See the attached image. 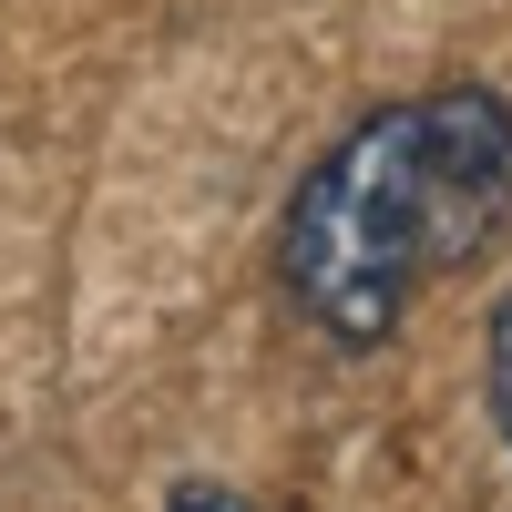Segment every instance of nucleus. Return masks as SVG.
I'll use <instances>...</instances> for the list:
<instances>
[{"label": "nucleus", "instance_id": "1", "mask_svg": "<svg viewBox=\"0 0 512 512\" xmlns=\"http://www.w3.org/2000/svg\"><path fill=\"white\" fill-rule=\"evenodd\" d=\"M512 246V93L431 82L369 103L277 216V297L328 349H390L431 287Z\"/></svg>", "mask_w": 512, "mask_h": 512}, {"label": "nucleus", "instance_id": "2", "mask_svg": "<svg viewBox=\"0 0 512 512\" xmlns=\"http://www.w3.org/2000/svg\"><path fill=\"white\" fill-rule=\"evenodd\" d=\"M482 410H492V441L512 451V287L492 297V318H482Z\"/></svg>", "mask_w": 512, "mask_h": 512}, {"label": "nucleus", "instance_id": "3", "mask_svg": "<svg viewBox=\"0 0 512 512\" xmlns=\"http://www.w3.org/2000/svg\"><path fill=\"white\" fill-rule=\"evenodd\" d=\"M154 512H256V502H246L236 482H175V492H164Z\"/></svg>", "mask_w": 512, "mask_h": 512}]
</instances>
